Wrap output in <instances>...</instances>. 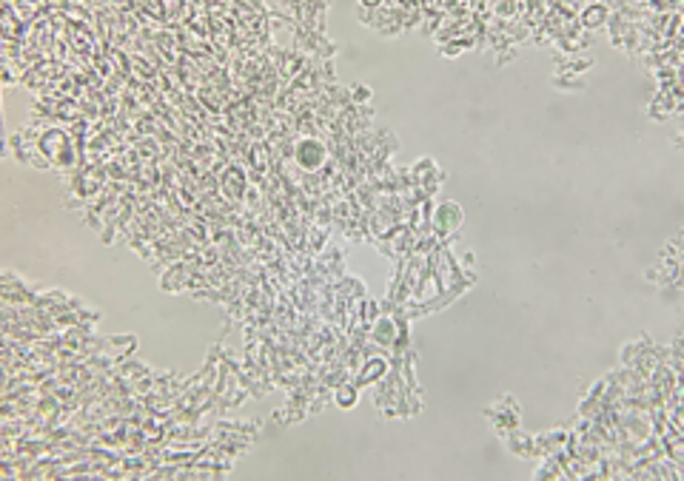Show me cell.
Listing matches in <instances>:
<instances>
[{"label": "cell", "instance_id": "6da1fadb", "mask_svg": "<svg viewBox=\"0 0 684 481\" xmlns=\"http://www.w3.org/2000/svg\"><path fill=\"white\" fill-rule=\"evenodd\" d=\"M294 159H296V166L300 168L317 171L325 163V146L317 137H303L300 142H296V148H294Z\"/></svg>", "mask_w": 684, "mask_h": 481}, {"label": "cell", "instance_id": "7a4b0ae2", "mask_svg": "<svg viewBox=\"0 0 684 481\" xmlns=\"http://www.w3.org/2000/svg\"><path fill=\"white\" fill-rule=\"evenodd\" d=\"M459 222H462V211H459V205H453V203H445L440 211H436V222H433V231L440 237H445V234H451L453 228H459Z\"/></svg>", "mask_w": 684, "mask_h": 481}, {"label": "cell", "instance_id": "3957f363", "mask_svg": "<svg viewBox=\"0 0 684 481\" xmlns=\"http://www.w3.org/2000/svg\"><path fill=\"white\" fill-rule=\"evenodd\" d=\"M605 21H607V6H605V3H593V6H587L585 14H582V23H585L587 29L602 26Z\"/></svg>", "mask_w": 684, "mask_h": 481}, {"label": "cell", "instance_id": "277c9868", "mask_svg": "<svg viewBox=\"0 0 684 481\" xmlns=\"http://www.w3.org/2000/svg\"><path fill=\"white\" fill-rule=\"evenodd\" d=\"M337 404H340V407H354V404H357V387L342 385V387L337 390Z\"/></svg>", "mask_w": 684, "mask_h": 481}]
</instances>
